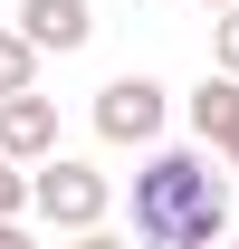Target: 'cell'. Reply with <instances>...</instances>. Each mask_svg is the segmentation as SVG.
I'll use <instances>...</instances> for the list:
<instances>
[{
  "label": "cell",
  "mask_w": 239,
  "mask_h": 249,
  "mask_svg": "<svg viewBox=\"0 0 239 249\" xmlns=\"http://www.w3.org/2000/svg\"><path fill=\"white\" fill-rule=\"evenodd\" d=\"M230 163L210 144H153L134 163V240L144 249H220L230 240Z\"/></svg>",
  "instance_id": "1"
},
{
  "label": "cell",
  "mask_w": 239,
  "mask_h": 249,
  "mask_svg": "<svg viewBox=\"0 0 239 249\" xmlns=\"http://www.w3.org/2000/svg\"><path fill=\"white\" fill-rule=\"evenodd\" d=\"M163 124H172V87H163V77L124 67V77H105V87H96V134H105V144L153 154V144H163Z\"/></svg>",
  "instance_id": "2"
},
{
  "label": "cell",
  "mask_w": 239,
  "mask_h": 249,
  "mask_svg": "<svg viewBox=\"0 0 239 249\" xmlns=\"http://www.w3.org/2000/svg\"><path fill=\"white\" fill-rule=\"evenodd\" d=\"M105 211H115V182H105L96 163H77V154L38 163V220H48V230L86 240V230H105Z\"/></svg>",
  "instance_id": "3"
},
{
  "label": "cell",
  "mask_w": 239,
  "mask_h": 249,
  "mask_svg": "<svg viewBox=\"0 0 239 249\" xmlns=\"http://www.w3.org/2000/svg\"><path fill=\"white\" fill-rule=\"evenodd\" d=\"M182 115H191V134H201L210 154H220V163L239 173V77H220V67H210L201 87L182 96Z\"/></svg>",
  "instance_id": "4"
},
{
  "label": "cell",
  "mask_w": 239,
  "mask_h": 249,
  "mask_svg": "<svg viewBox=\"0 0 239 249\" xmlns=\"http://www.w3.org/2000/svg\"><path fill=\"white\" fill-rule=\"evenodd\" d=\"M0 154L10 163H58V96H10L0 106Z\"/></svg>",
  "instance_id": "5"
},
{
  "label": "cell",
  "mask_w": 239,
  "mask_h": 249,
  "mask_svg": "<svg viewBox=\"0 0 239 249\" xmlns=\"http://www.w3.org/2000/svg\"><path fill=\"white\" fill-rule=\"evenodd\" d=\"M19 29H29L48 58H77V48L96 38V10L86 0H19Z\"/></svg>",
  "instance_id": "6"
},
{
  "label": "cell",
  "mask_w": 239,
  "mask_h": 249,
  "mask_svg": "<svg viewBox=\"0 0 239 249\" xmlns=\"http://www.w3.org/2000/svg\"><path fill=\"white\" fill-rule=\"evenodd\" d=\"M38 58H48V48H38L29 29H0V106H10V96H38Z\"/></svg>",
  "instance_id": "7"
},
{
  "label": "cell",
  "mask_w": 239,
  "mask_h": 249,
  "mask_svg": "<svg viewBox=\"0 0 239 249\" xmlns=\"http://www.w3.org/2000/svg\"><path fill=\"white\" fill-rule=\"evenodd\" d=\"M29 211H38V173L0 154V220H29Z\"/></svg>",
  "instance_id": "8"
},
{
  "label": "cell",
  "mask_w": 239,
  "mask_h": 249,
  "mask_svg": "<svg viewBox=\"0 0 239 249\" xmlns=\"http://www.w3.org/2000/svg\"><path fill=\"white\" fill-rule=\"evenodd\" d=\"M210 67H220V77H239V10H220V19H210Z\"/></svg>",
  "instance_id": "9"
},
{
  "label": "cell",
  "mask_w": 239,
  "mask_h": 249,
  "mask_svg": "<svg viewBox=\"0 0 239 249\" xmlns=\"http://www.w3.org/2000/svg\"><path fill=\"white\" fill-rule=\"evenodd\" d=\"M0 249H48V240H38L29 220H0Z\"/></svg>",
  "instance_id": "10"
},
{
  "label": "cell",
  "mask_w": 239,
  "mask_h": 249,
  "mask_svg": "<svg viewBox=\"0 0 239 249\" xmlns=\"http://www.w3.org/2000/svg\"><path fill=\"white\" fill-rule=\"evenodd\" d=\"M67 249H134V240H115V230H86V240H67Z\"/></svg>",
  "instance_id": "11"
},
{
  "label": "cell",
  "mask_w": 239,
  "mask_h": 249,
  "mask_svg": "<svg viewBox=\"0 0 239 249\" xmlns=\"http://www.w3.org/2000/svg\"><path fill=\"white\" fill-rule=\"evenodd\" d=\"M210 10H239V0H210Z\"/></svg>",
  "instance_id": "12"
},
{
  "label": "cell",
  "mask_w": 239,
  "mask_h": 249,
  "mask_svg": "<svg viewBox=\"0 0 239 249\" xmlns=\"http://www.w3.org/2000/svg\"><path fill=\"white\" fill-rule=\"evenodd\" d=\"M230 249H239V240H230Z\"/></svg>",
  "instance_id": "13"
}]
</instances>
